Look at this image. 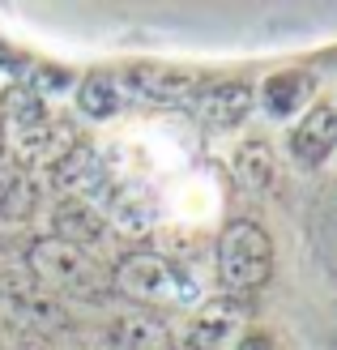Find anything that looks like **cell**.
<instances>
[{
	"label": "cell",
	"instance_id": "1",
	"mask_svg": "<svg viewBox=\"0 0 337 350\" xmlns=\"http://www.w3.org/2000/svg\"><path fill=\"white\" fill-rule=\"evenodd\" d=\"M0 129H5V154L17 167H51L77 142L68 124L47 107L43 90L34 85H9L0 98Z\"/></svg>",
	"mask_w": 337,
	"mask_h": 350
},
{
	"label": "cell",
	"instance_id": "2",
	"mask_svg": "<svg viewBox=\"0 0 337 350\" xmlns=\"http://www.w3.org/2000/svg\"><path fill=\"white\" fill-rule=\"evenodd\" d=\"M111 291L120 299H129L137 312H175V308H192L201 299V286L188 269H180L171 256L163 252H129L111 269Z\"/></svg>",
	"mask_w": 337,
	"mask_h": 350
},
{
	"label": "cell",
	"instance_id": "3",
	"mask_svg": "<svg viewBox=\"0 0 337 350\" xmlns=\"http://www.w3.org/2000/svg\"><path fill=\"white\" fill-rule=\"evenodd\" d=\"M26 273L56 299H103L111 291V278L103 273L94 252H81L73 243L39 235L26 252Z\"/></svg>",
	"mask_w": 337,
	"mask_h": 350
},
{
	"label": "cell",
	"instance_id": "4",
	"mask_svg": "<svg viewBox=\"0 0 337 350\" xmlns=\"http://www.w3.org/2000/svg\"><path fill=\"white\" fill-rule=\"evenodd\" d=\"M214 269L226 295H252L273 278V239L260 222L252 218H235L218 231L214 243Z\"/></svg>",
	"mask_w": 337,
	"mask_h": 350
},
{
	"label": "cell",
	"instance_id": "5",
	"mask_svg": "<svg viewBox=\"0 0 337 350\" xmlns=\"http://www.w3.org/2000/svg\"><path fill=\"white\" fill-rule=\"evenodd\" d=\"M116 77L124 98H141V103H154V107H180V103H192V94L201 90L197 68L163 64V60H133Z\"/></svg>",
	"mask_w": 337,
	"mask_h": 350
},
{
	"label": "cell",
	"instance_id": "6",
	"mask_svg": "<svg viewBox=\"0 0 337 350\" xmlns=\"http://www.w3.org/2000/svg\"><path fill=\"white\" fill-rule=\"evenodd\" d=\"M247 334V304L235 295H209L192 304L184 325V350H235Z\"/></svg>",
	"mask_w": 337,
	"mask_h": 350
},
{
	"label": "cell",
	"instance_id": "7",
	"mask_svg": "<svg viewBox=\"0 0 337 350\" xmlns=\"http://www.w3.org/2000/svg\"><path fill=\"white\" fill-rule=\"evenodd\" d=\"M0 312H5V317H13L17 325L34 329V334L68 325L64 304L56 299V295H47L30 273H9V278H0Z\"/></svg>",
	"mask_w": 337,
	"mask_h": 350
},
{
	"label": "cell",
	"instance_id": "8",
	"mask_svg": "<svg viewBox=\"0 0 337 350\" xmlns=\"http://www.w3.org/2000/svg\"><path fill=\"white\" fill-rule=\"evenodd\" d=\"M197 120L214 133H235L247 124V116L256 107V94L243 77H222V81H201V90L192 94Z\"/></svg>",
	"mask_w": 337,
	"mask_h": 350
},
{
	"label": "cell",
	"instance_id": "9",
	"mask_svg": "<svg viewBox=\"0 0 337 350\" xmlns=\"http://www.w3.org/2000/svg\"><path fill=\"white\" fill-rule=\"evenodd\" d=\"M337 146V107H333V98H316L312 107L304 111L291 124L286 133V154L304 167V171H316V167H325L329 163V154Z\"/></svg>",
	"mask_w": 337,
	"mask_h": 350
},
{
	"label": "cell",
	"instance_id": "10",
	"mask_svg": "<svg viewBox=\"0 0 337 350\" xmlns=\"http://www.w3.org/2000/svg\"><path fill=\"white\" fill-rule=\"evenodd\" d=\"M107 218L94 201H81V197H60L47 214V235L60 239V243H73L81 252H94L103 239H107Z\"/></svg>",
	"mask_w": 337,
	"mask_h": 350
},
{
	"label": "cell",
	"instance_id": "11",
	"mask_svg": "<svg viewBox=\"0 0 337 350\" xmlns=\"http://www.w3.org/2000/svg\"><path fill=\"white\" fill-rule=\"evenodd\" d=\"M260 111L269 120H299L321 94H316V77L308 68H278L260 81V90H252Z\"/></svg>",
	"mask_w": 337,
	"mask_h": 350
},
{
	"label": "cell",
	"instance_id": "12",
	"mask_svg": "<svg viewBox=\"0 0 337 350\" xmlns=\"http://www.w3.org/2000/svg\"><path fill=\"white\" fill-rule=\"evenodd\" d=\"M77 111L90 116V120H111L124 111V90H120V77L111 73V68H90L81 81H77Z\"/></svg>",
	"mask_w": 337,
	"mask_h": 350
},
{
	"label": "cell",
	"instance_id": "13",
	"mask_svg": "<svg viewBox=\"0 0 337 350\" xmlns=\"http://www.w3.org/2000/svg\"><path fill=\"white\" fill-rule=\"evenodd\" d=\"M107 338H111V350H171L167 325L158 317H150V312H137V308L111 321Z\"/></svg>",
	"mask_w": 337,
	"mask_h": 350
},
{
	"label": "cell",
	"instance_id": "14",
	"mask_svg": "<svg viewBox=\"0 0 337 350\" xmlns=\"http://www.w3.org/2000/svg\"><path fill=\"white\" fill-rule=\"evenodd\" d=\"M39 209V184L22 167H0V222L26 226Z\"/></svg>",
	"mask_w": 337,
	"mask_h": 350
},
{
	"label": "cell",
	"instance_id": "15",
	"mask_svg": "<svg viewBox=\"0 0 337 350\" xmlns=\"http://www.w3.org/2000/svg\"><path fill=\"white\" fill-rule=\"evenodd\" d=\"M230 167H235V175L247 188H256V192L278 184V150L265 142V137H247V142H239L235 154H230Z\"/></svg>",
	"mask_w": 337,
	"mask_h": 350
},
{
	"label": "cell",
	"instance_id": "16",
	"mask_svg": "<svg viewBox=\"0 0 337 350\" xmlns=\"http://www.w3.org/2000/svg\"><path fill=\"white\" fill-rule=\"evenodd\" d=\"M235 350H273V338H269V334H260V329H247Z\"/></svg>",
	"mask_w": 337,
	"mask_h": 350
},
{
	"label": "cell",
	"instance_id": "17",
	"mask_svg": "<svg viewBox=\"0 0 337 350\" xmlns=\"http://www.w3.org/2000/svg\"><path fill=\"white\" fill-rule=\"evenodd\" d=\"M0 159H5V129H0Z\"/></svg>",
	"mask_w": 337,
	"mask_h": 350
}]
</instances>
